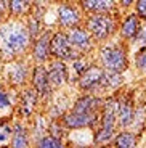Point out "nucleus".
I'll return each mask as SVG.
<instances>
[{
  "instance_id": "obj_1",
  "label": "nucleus",
  "mask_w": 146,
  "mask_h": 148,
  "mask_svg": "<svg viewBox=\"0 0 146 148\" xmlns=\"http://www.w3.org/2000/svg\"><path fill=\"white\" fill-rule=\"evenodd\" d=\"M29 39L27 27L19 23H10L0 27V48L5 55L15 56L24 52L26 47L29 45Z\"/></svg>"
},
{
  "instance_id": "obj_2",
  "label": "nucleus",
  "mask_w": 146,
  "mask_h": 148,
  "mask_svg": "<svg viewBox=\"0 0 146 148\" xmlns=\"http://www.w3.org/2000/svg\"><path fill=\"white\" fill-rule=\"evenodd\" d=\"M117 108H119V101L113 100V98H108L103 103L101 127L95 134V143L104 145L113 140L114 130H116V121H117Z\"/></svg>"
},
{
  "instance_id": "obj_3",
  "label": "nucleus",
  "mask_w": 146,
  "mask_h": 148,
  "mask_svg": "<svg viewBox=\"0 0 146 148\" xmlns=\"http://www.w3.org/2000/svg\"><path fill=\"white\" fill-rule=\"evenodd\" d=\"M87 29L88 34H91L95 39L103 40V39H108L116 31V23L104 13H96L88 18Z\"/></svg>"
},
{
  "instance_id": "obj_4",
  "label": "nucleus",
  "mask_w": 146,
  "mask_h": 148,
  "mask_svg": "<svg viewBox=\"0 0 146 148\" xmlns=\"http://www.w3.org/2000/svg\"><path fill=\"white\" fill-rule=\"evenodd\" d=\"M101 61L106 69L114 73H122L127 68V55L117 45H108L101 48Z\"/></svg>"
},
{
  "instance_id": "obj_5",
  "label": "nucleus",
  "mask_w": 146,
  "mask_h": 148,
  "mask_svg": "<svg viewBox=\"0 0 146 148\" xmlns=\"http://www.w3.org/2000/svg\"><path fill=\"white\" fill-rule=\"evenodd\" d=\"M50 55L55 56L59 61H64V60H79V55H77L76 48L71 47L69 40H68V36L63 32H58L55 36H51L50 40Z\"/></svg>"
},
{
  "instance_id": "obj_6",
  "label": "nucleus",
  "mask_w": 146,
  "mask_h": 148,
  "mask_svg": "<svg viewBox=\"0 0 146 148\" xmlns=\"http://www.w3.org/2000/svg\"><path fill=\"white\" fill-rule=\"evenodd\" d=\"M96 121V113H90V114H85V113H68V114L63 118V124L69 129H82V127H90L93 126Z\"/></svg>"
},
{
  "instance_id": "obj_7",
  "label": "nucleus",
  "mask_w": 146,
  "mask_h": 148,
  "mask_svg": "<svg viewBox=\"0 0 146 148\" xmlns=\"http://www.w3.org/2000/svg\"><path fill=\"white\" fill-rule=\"evenodd\" d=\"M32 87H34V90L42 97H45V95L50 93L51 85H50V81H48V73H47V68L42 66V64L35 66V69H34Z\"/></svg>"
},
{
  "instance_id": "obj_8",
  "label": "nucleus",
  "mask_w": 146,
  "mask_h": 148,
  "mask_svg": "<svg viewBox=\"0 0 146 148\" xmlns=\"http://www.w3.org/2000/svg\"><path fill=\"white\" fill-rule=\"evenodd\" d=\"M101 76H103V68L100 66H88L87 71L81 76L79 84H81L82 90H93L96 87H100L101 82Z\"/></svg>"
},
{
  "instance_id": "obj_9",
  "label": "nucleus",
  "mask_w": 146,
  "mask_h": 148,
  "mask_svg": "<svg viewBox=\"0 0 146 148\" xmlns=\"http://www.w3.org/2000/svg\"><path fill=\"white\" fill-rule=\"evenodd\" d=\"M66 36H68V40H69L72 48H77V50H90L91 39H90L88 31L81 29V27H72Z\"/></svg>"
},
{
  "instance_id": "obj_10",
  "label": "nucleus",
  "mask_w": 146,
  "mask_h": 148,
  "mask_svg": "<svg viewBox=\"0 0 146 148\" xmlns=\"http://www.w3.org/2000/svg\"><path fill=\"white\" fill-rule=\"evenodd\" d=\"M47 73H48V81H50L51 87H59L68 79V68L59 60L50 63V66L47 68Z\"/></svg>"
},
{
  "instance_id": "obj_11",
  "label": "nucleus",
  "mask_w": 146,
  "mask_h": 148,
  "mask_svg": "<svg viewBox=\"0 0 146 148\" xmlns=\"http://www.w3.org/2000/svg\"><path fill=\"white\" fill-rule=\"evenodd\" d=\"M50 40H51V34L48 31H45L39 39H37L35 45H34V60L37 63H45L50 56Z\"/></svg>"
},
{
  "instance_id": "obj_12",
  "label": "nucleus",
  "mask_w": 146,
  "mask_h": 148,
  "mask_svg": "<svg viewBox=\"0 0 146 148\" xmlns=\"http://www.w3.org/2000/svg\"><path fill=\"white\" fill-rule=\"evenodd\" d=\"M58 21L61 23L63 26L71 27V26H76L77 23L81 21V15H79V11L74 7H71V5H63L58 10Z\"/></svg>"
},
{
  "instance_id": "obj_13",
  "label": "nucleus",
  "mask_w": 146,
  "mask_h": 148,
  "mask_svg": "<svg viewBox=\"0 0 146 148\" xmlns=\"http://www.w3.org/2000/svg\"><path fill=\"white\" fill-rule=\"evenodd\" d=\"M103 101L96 97H91V95H85L82 98L76 101L74 105V113H85V114H90V113H96V108L101 105Z\"/></svg>"
},
{
  "instance_id": "obj_14",
  "label": "nucleus",
  "mask_w": 146,
  "mask_h": 148,
  "mask_svg": "<svg viewBox=\"0 0 146 148\" xmlns=\"http://www.w3.org/2000/svg\"><path fill=\"white\" fill-rule=\"evenodd\" d=\"M10 147L11 148H29V135H27V130H26L24 126L15 124Z\"/></svg>"
},
{
  "instance_id": "obj_15",
  "label": "nucleus",
  "mask_w": 146,
  "mask_h": 148,
  "mask_svg": "<svg viewBox=\"0 0 146 148\" xmlns=\"http://www.w3.org/2000/svg\"><path fill=\"white\" fill-rule=\"evenodd\" d=\"M132 119H133V108L128 101H121L119 108H117V121L122 127H127L132 124Z\"/></svg>"
},
{
  "instance_id": "obj_16",
  "label": "nucleus",
  "mask_w": 146,
  "mask_h": 148,
  "mask_svg": "<svg viewBox=\"0 0 146 148\" xmlns=\"http://www.w3.org/2000/svg\"><path fill=\"white\" fill-rule=\"evenodd\" d=\"M82 7L88 11L104 13L114 7V2L113 0H85V2H82Z\"/></svg>"
},
{
  "instance_id": "obj_17",
  "label": "nucleus",
  "mask_w": 146,
  "mask_h": 148,
  "mask_svg": "<svg viewBox=\"0 0 146 148\" xmlns=\"http://www.w3.org/2000/svg\"><path fill=\"white\" fill-rule=\"evenodd\" d=\"M35 90H26L21 97V113L24 116H29L31 113L34 111L37 103V95Z\"/></svg>"
},
{
  "instance_id": "obj_18",
  "label": "nucleus",
  "mask_w": 146,
  "mask_h": 148,
  "mask_svg": "<svg viewBox=\"0 0 146 148\" xmlns=\"http://www.w3.org/2000/svg\"><path fill=\"white\" fill-rule=\"evenodd\" d=\"M138 29H140V23H138V18L135 15H130L124 23H122V27H121V32L125 39H132L138 34Z\"/></svg>"
},
{
  "instance_id": "obj_19",
  "label": "nucleus",
  "mask_w": 146,
  "mask_h": 148,
  "mask_svg": "<svg viewBox=\"0 0 146 148\" xmlns=\"http://www.w3.org/2000/svg\"><path fill=\"white\" fill-rule=\"evenodd\" d=\"M122 82V74L121 73H114V71H103L101 76V82L100 85L106 87V89H116L117 85H121Z\"/></svg>"
},
{
  "instance_id": "obj_20",
  "label": "nucleus",
  "mask_w": 146,
  "mask_h": 148,
  "mask_svg": "<svg viewBox=\"0 0 146 148\" xmlns=\"http://www.w3.org/2000/svg\"><path fill=\"white\" fill-rule=\"evenodd\" d=\"M136 138L132 132H121L114 140V147L116 148H135Z\"/></svg>"
},
{
  "instance_id": "obj_21",
  "label": "nucleus",
  "mask_w": 146,
  "mask_h": 148,
  "mask_svg": "<svg viewBox=\"0 0 146 148\" xmlns=\"http://www.w3.org/2000/svg\"><path fill=\"white\" fill-rule=\"evenodd\" d=\"M11 137H13V127L5 121H0V147L10 145Z\"/></svg>"
},
{
  "instance_id": "obj_22",
  "label": "nucleus",
  "mask_w": 146,
  "mask_h": 148,
  "mask_svg": "<svg viewBox=\"0 0 146 148\" xmlns=\"http://www.w3.org/2000/svg\"><path fill=\"white\" fill-rule=\"evenodd\" d=\"M10 81L13 84H23L26 81V66L24 64H16L13 66L10 73Z\"/></svg>"
},
{
  "instance_id": "obj_23",
  "label": "nucleus",
  "mask_w": 146,
  "mask_h": 148,
  "mask_svg": "<svg viewBox=\"0 0 146 148\" xmlns=\"http://www.w3.org/2000/svg\"><path fill=\"white\" fill-rule=\"evenodd\" d=\"M35 148H64V145H63V142L59 140V138L47 135V137L39 140V143H37Z\"/></svg>"
},
{
  "instance_id": "obj_24",
  "label": "nucleus",
  "mask_w": 146,
  "mask_h": 148,
  "mask_svg": "<svg viewBox=\"0 0 146 148\" xmlns=\"http://www.w3.org/2000/svg\"><path fill=\"white\" fill-rule=\"evenodd\" d=\"M27 7H29V2H21V0H11V2H8V8H10V11L13 15H21L23 11L27 10Z\"/></svg>"
},
{
  "instance_id": "obj_25",
  "label": "nucleus",
  "mask_w": 146,
  "mask_h": 148,
  "mask_svg": "<svg viewBox=\"0 0 146 148\" xmlns=\"http://www.w3.org/2000/svg\"><path fill=\"white\" fill-rule=\"evenodd\" d=\"M136 68L140 71H146V47H143L136 53Z\"/></svg>"
},
{
  "instance_id": "obj_26",
  "label": "nucleus",
  "mask_w": 146,
  "mask_h": 148,
  "mask_svg": "<svg viewBox=\"0 0 146 148\" xmlns=\"http://www.w3.org/2000/svg\"><path fill=\"white\" fill-rule=\"evenodd\" d=\"M39 29H40V23L37 18H31L29 19V26H27V32H29V37H35L39 34Z\"/></svg>"
},
{
  "instance_id": "obj_27",
  "label": "nucleus",
  "mask_w": 146,
  "mask_h": 148,
  "mask_svg": "<svg viewBox=\"0 0 146 148\" xmlns=\"http://www.w3.org/2000/svg\"><path fill=\"white\" fill-rule=\"evenodd\" d=\"M11 106L10 103V97L7 95V92H5L2 87H0V111H3V110H8V108Z\"/></svg>"
},
{
  "instance_id": "obj_28",
  "label": "nucleus",
  "mask_w": 146,
  "mask_h": 148,
  "mask_svg": "<svg viewBox=\"0 0 146 148\" xmlns=\"http://www.w3.org/2000/svg\"><path fill=\"white\" fill-rule=\"evenodd\" d=\"M136 11L141 18H146V0H138L136 2Z\"/></svg>"
},
{
  "instance_id": "obj_29",
  "label": "nucleus",
  "mask_w": 146,
  "mask_h": 148,
  "mask_svg": "<svg viewBox=\"0 0 146 148\" xmlns=\"http://www.w3.org/2000/svg\"><path fill=\"white\" fill-rule=\"evenodd\" d=\"M138 39H140V42H141V44H146V27L138 32Z\"/></svg>"
},
{
  "instance_id": "obj_30",
  "label": "nucleus",
  "mask_w": 146,
  "mask_h": 148,
  "mask_svg": "<svg viewBox=\"0 0 146 148\" xmlns=\"http://www.w3.org/2000/svg\"><path fill=\"white\" fill-rule=\"evenodd\" d=\"M0 23H2V13H0Z\"/></svg>"
},
{
  "instance_id": "obj_31",
  "label": "nucleus",
  "mask_w": 146,
  "mask_h": 148,
  "mask_svg": "<svg viewBox=\"0 0 146 148\" xmlns=\"http://www.w3.org/2000/svg\"><path fill=\"white\" fill-rule=\"evenodd\" d=\"M76 148H84V147H76Z\"/></svg>"
}]
</instances>
